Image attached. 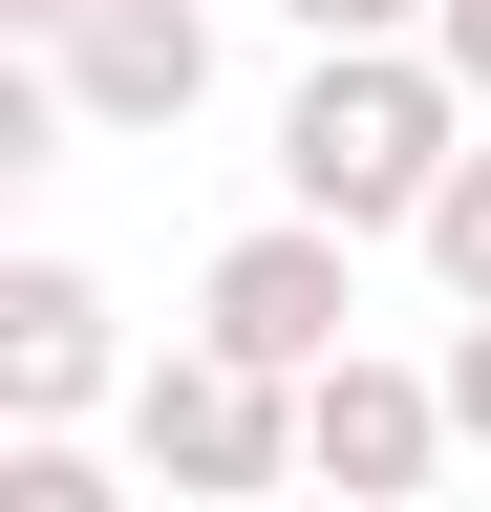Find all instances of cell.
Listing matches in <instances>:
<instances>
[{
	"label": "cell",
	"mask_w": 491,
	"mask_h": 512,
	"mask_svg": "<svg viewBox=\"0 0 491 512\" xmlns=\"http://www.w3.org/2000/svg\"><path fill=\"white\" fill-rule=\"evenodd\" d=\"M299 43H427V0H278Z\"/></svg>",
	"instance_id": "obj_9"
},
{
	"label": "cell",
	"mask_w": 491,
	"mask_h": 512,
	"mask_svg": "<svg viewBox=\"0 0 491 512\" xmlns=\"http://www.w3.org/2000/svg\"><path fill=\"white\" fill-rule=\"evenodd\" d=\"M43 64H65V107H86V128H129V150H150V128H193V107H214V0H86Z\"/></svg>",
	"instance_id": "obj_5"
},
{
	"label": "cell",
	"mask_w": 491,
	"mask_h": 512,
	"mask_svg": "<svg viewBox=\"0 0 491 512\" xmlns=\"http://www.w3.org/2000/svg\"><path fill=\"white\" fill-rule=\"evenodd\" d=\"M0 22H22V43H65V22H86V0H0Z\"/></svg>",
	"instance_id": "obj_12"
},
{
	"label": "cell",
	"mask_w": 491,
	"mask_h": 512,
	"mask_svg": "<svg viewBox=\"0 0 491 512\" xmlns=\"http://www.w3.org/2000/svg\"><path fill=\"white\" fill-rule=\"evenodd\" d=\"M427 278L491 299V150H449V192H427Z\"/></svg>",
	"instance_id": "obj_8"
},
{
	"label": "cell",
	"mask_w": 491,
	"mask_h": 512,
	"mask_svg": "<svg viewBox=\"0 0 491 512\" xmlns=\"http://www.w3.org/2000/svg\"><path fill=\"white\" fill-rule=\"evenodd\" d=\"M0 512H129V491L86 470V427H22V448H0Z\"/></svg>",
	"instance_id": "obj_7"
},
{
	"label": "cell",
	"mask_w": 491,
	"mask_h": 512,
	"mask_svg": "<svg viewBox=\"0 0 491 512\" xmlns=\"http://www.w3.org/2000/svg\"><path fill=\"white\" fill-rule=\"evenodd\" d=\"M449 150H470L449 43H321V64H299V107H278V192H299V214H342V235H427Z\"/></svg>",
	"instance_id": "obj_1"
},
{
	"label": "cell",
	"mask_w": 491,
	"mask_h": 512,
	"mask_svg": "<svg viewBox=\"0 0 491 512\" xmlns=\"http://www.w3.org/2000/svg\"><path fill=\"white\" fill-rule=\"evenodd\" d=\"M427 43H449V86L491 107V0H427Z\"/></svg>",
	"instance_id": "obj_11"
},
{
	"label": "cell",
	"mask_w": 491,
	"mask_h": 512,
	"mask_svg": "<svg viewBox=\"0 0 491 512\" xmlns=\"http://www.w3.org/2000/svg\"><path fill=\"white\" fill-rule=\"evenodd\" d=\"M449 427H470V448H491V299H470V320H449Z\"/></svg>",
	"instance_id": "obj_10"
},
{
	"label": "cell",
	"mask_w": 491,
	"mask_h": 512,
	"mask_svg": "<svg viewBox=\"0 0 491 512\" xmlns=\"http://www.w3.org/2000/svg\"><path fill=\"white\" fill-rule=\"evenodd\" d=\"M257 512H363V491H321V470H299V491H257Z\"/></svg>",
	"instance_id": "obj_13"
},
{
	"label": "cell",
	"mask_w": 491,
	"mask_h": 512,
	"mask_svg": "<svg viewBox=\"0 0 491 512\" xmlns=\"http://www.w3.org/2000/svg\"><path fill=\"white\" fill-rule=\"evenodd\" d=\"M449 448H470V427H449V363H363V342H342L321 384H299V470L363 491V512H406Z\"/></svg>",
	"instance_id": "obj_4"
},
{
	"label": "cell",
	"mask_w": 491,
	"mask_h": 512,
	"mask_svg": "<svg viewBox=\"0 0 491 512\" xmlns=\"http://www.w3.org/2000/svg\"><path fill=\"white\" fill-rule=\"evenodd\" d=\"M107 384H129L107 278H86V256H0V406H22V427H86Z\"/></svg>",
	"instance_id": "obj_6"
},
{
	"label": "cell",
	"mask_w": 491,
	"mask_h": 512,
	"mask_svg": "<svg viewBox=\"0 0 491 512\" xmlns=\"http://www.w3.org/2000/svg\"><path fill=\"white\" fill-rule=\"evenodd\" d=\"M129 470H150L171 512H257V491H299V384L235 363V342L129 363Z\"/></svg>",
	"instance_id": "obj_2"
},
{
	"label": "cell",
	"mask_w": 491,
	"mask_h": 512,
	"mask_svg": "<svg viewBox=\"0 0 491 512\" xmlns=\"http://www.w3.org/2000/svg\"><path fill=\"white\" fill-rule=\"evenodd\" d=\"M342 320H363V235H342V214H278V235H235L214 278H193V342L278 363V384H321Z\"/></svg>",
	"instance_id": "obj_3"
}]
</instances>
